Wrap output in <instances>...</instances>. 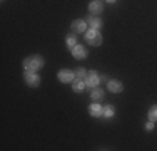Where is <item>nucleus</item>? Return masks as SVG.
<instances>
[{"label":"nucleus","mask_w":157,"mask_h":151,"mask_svg":"<svg viewBox=\"0 0 157 151\" xmlns=\"http://www.w3.org/2000/svg\"><path fill=\"white\" fill-rule=\"evenodd\" d=\"M22 66H24L25 71L37 72V71H40L44 67V57H40V55H30V57H27L22 62Z\"/></svg>","instance_id":"obj_1"},{"label":"nucleus","mask_w":157,"mask_h":151,"mask_svg":"<svg viewBox=\"0 0 157 151\" xmlns=\"http://www.w3.org/2000/svg\"><path fill=\"white\" fill-rule=\"evenodd\" d=\"M85 40H87V44L94 45V47H99L102 44V34L97 29H90L85 32Z\"/></svg>","instance_id":"obj_2"},{"label":"nucleus","mask_w":157,"mask_h":151,"mask_svg":"<svg viewBox=\"0 0 157 151\" xmlns=\"http://www.w3.org/2000/svg\"><path fill=\"white\" fill-rule=\"evenodd\" d=\"M24 79L27 82V86H30V88H37L40 84V76L37 72H33V71H25Z\"/></svg>","instance_id":"obj_3"},{"label":"nucleus","mask_w":157,"mask_h":151,"mask_svg":"<svg viewBox=\"0 0 157 151\" xmlns=\"http://www.w3.org/2000/svg\"><path fill=\"white\" fill-rule=\"evenodd\" d=\"M87 22L84 20V18H77V20H74L72 24H70V27H72L74 34H85L87 32Z\"/></svg>","instance_id":"obj_4"},{"label":"nucleus","mask_w":157,"mask_h":151,"mask_svg":"<svg viewBox=\"0 0 157 151\" xmlns=\"http://www.w3.org/2000/svg\"><path fill=\"white\" fill-rule=\"evenodd\" d=\"M85 81V84H87V88H97L99 86V82H100V77H99V74L95 72V71H90V72H87V77L84 79Z\"/></svg>","instance_id":"obj_5"},{"label":"nucleus","mask_w":157,"mask_h":151,"mask_svg":"<svg viewBox=\"0 0 157 151\" xmlns=\"http://www.w3.org/2000/svg\"><path fill=\"white\" fill-rule=\"evenodd\" d=\"M57 77L60 82L67 84V82H72L74 79H75V72H72V71H69V69H62V71H59Z\"/></svg>","instance_id":"obj_6"},{"label":"nucleus","mask_w":157,"mask_h":151,"mask_svg":"<svg viewBox=\"0 0 157 151\" xmlns=\"http://www.w3.org/2000/svg\"><path fill=\"white\" fill-rule=\"evenodd\" d=\"M107 89L110 91V92H122L124 91V84H122L121 81H117V79H110V81H107Z\"/></svg>","instance_id":"obj_7"},{"label":"nucleus","mask_w":157,"mask_h":151,"mask_svg":"<svg viewBox=\"0 0 157 151\" xmlns=\"http://www.w3.org/2000/svg\"><path fill=\"white\" fill-rule=\"evenodd\" d=\"M70 51H72V55H74V57L78 59V60H82V59L87 57V49H85L84 45H80V44H77L75 47H72Z\"/></svg>","instance_id":"obj_8"},{"label":"nucleus","mask_w":157,"mask_h":151,"mask_svg":"<svg viewBox=\"0 0 157 151\" xmlns=\"http://www.w3.org/2000/svg\"><path fill=\"white\" fill-rule=\"evenodd\" d=\"M89 114H90L92 118H102L104 116V108L100 104L94 103V104L89 106Z\"/></svg>","instance_id":"obj_9"},{"label":"nucleus","mask_w":157,"mask_h":151,"mask_svg":"<svg viewBox=\"0 0 157 151\" xmlns=\"http://www.w3.org/2000/svg\"><path fill=\"white\" fill-rule=\"evenodd\" d=\"M89 12L94 14V15H99V14L104 12V5L99 2V0H94V2L89 3Z\"/></svg>","instance_id":"obj_10"},{"label":"nucleus","mask_w":157,"mask_h":151,"mask_svg":"<svg viewBox=\"0 0 157 151\" xmlns=\"http://www.w3.org/2000/svg\"><path fill=\"white\" fill-rule=\"evenodd\" d=\"M85 88H87V84H85L84 79H74V81H72V89H74V92H84Z\"/></svg>","instance_id":"obj_11"},{"label":"nucleus","mask_w":157,"mask_h":151,"mask_svg":"<svg viewBox=\"0 0 157 151\" xmlns=\"http://www.w3.org/2000/svg\"><path fill=\"white\" fill-rule=\"evenodd\" d=\"M85 22L89 24V27L97 29V30H99L100 27H102V20H100L99 17H94V15H89V17L85 18Z\"/></svg>","instance_id":"obj_12"},{"label":"nucleus","mask_w":157,"mask_h":151,"mask_svg":"<svg viewBox=\"0 0 157 151\" xmlns=\"http://www.w3.org/2000/svg\"><path fill=\"white\" fill-rule=\"evenodd\" d=\"M104 97V91L99 89V88H92L90 91V99L92 101H100Z\"/></svg>","instance_id":"obj_13"},{"label":"nucleus","mask_w":157,"mask_h":151,"mask_svg":"<svg viewBox=\"0 0 157 151\" xmlns=\"http://www.w3.org/2000/svg\"><path fill=\"white\" fill-rule=\"evenodd\" d=\"M115 114V109H114V106H105L104 108V118H112V116Z\"/></svg>","instance_id":"obj_14"},{"label":"nucleus","mask_w":157,"mask_h":151,"mask_svg":"<svg viewBox=\"0 0 157 151\" xmlns=\"http://www.w3.org/2000/svg\"><path fill=\"white\" fill-rule=\"evenodd\" d=\"M67 45H69L70 49L77 45V35H75V34H70V35H67Z\"/></svg>","instance_id":"obj_15"},{"label":"nucleus","mask_w":157,"mask_h":151,"mask_svg":"<svg viewBox=\"0 0 157 151\" xmlns=\"http://www.w3.org/2000/svg\"><path fill=\"white\" fill-rule=\"evenodd\" d=\"M149 119L151 121H154V123H157V104L155 106H152L151 109H149Z\"/></svg>","instance_id":"obj_16"},{"label":"nucleus","mask_w":157,"mask_h":151,"mask_svg":"<svg viewBox=\"0 0 157 151\" xmlns=\"http://www.w3.org/2000/svg\"><path fill=\"white\" fill-rule=\"evenodd\" d=\"M85 77H87V71H85V69H82V67H80V69L75 71V79H85Z\"/></svg>","instance_id":"obj_17"},{"label":"nucleus","mask_w":157,"mask_h":151,"mask_svg":"<svg viewBox=\"0 0 157 151\" xmlns=\"http://www.w3.org/2000/svg\"><path fill=\"white\" fill-rule=\"evenodd\" d=\"M154 126H155V123H154V121L149 119V123L145 124V131H152V129H154Z\"/></svg>","instance_id":"obj_18"},{"label":"nucleus","mask_w":157,"mask_h":151,"mask_svg":"<svg viewBox=\"0 0 157 151\" xmlns=\"http://www.w3.org/2000/svg\"><path fill=\"white\" fill-rule=\"evenodd\" d=\"M117 0H107V3H115Z\"/></svg>","instance_id":"obj_19"},{"label":"nucleus","mask_w":157,"mask_h":151,"mask_svg":"<svg viewBox=\"0 0 157 151\" xmlns=\"http://www.w3.org/2000/svg\"><path fill=\"white\" fill-rule=\"evenodd\" d=\"M99 2H100V0H99Z\"/></svg>","instance_id":"obj_20"}]
</instances>
